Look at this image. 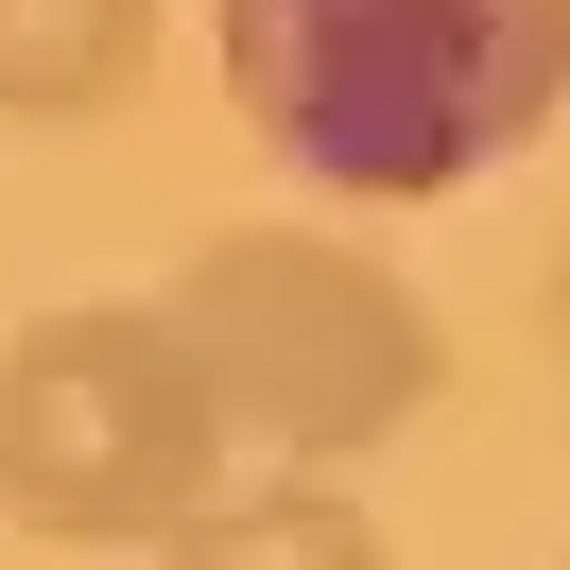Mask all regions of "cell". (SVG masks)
<instances>
[{
    "label": "cell",
    "instance_id": "1",
    "mask_svg": "<svg viewBox=\"0 0 570 570\" xmlns=\"http://www.w3.org/2000/svg\"><path fill=\"white\" fill-rule=\"evenodd\" d=\"M208 70L328 208H450L570 105V0H208Z\"/></svg>",
    "mask_w": 570,
    "mask_h": 570
},
{
    "label": "cell",
    "instance_id": "2",
    "mask_svg": "<svg viewBox=\"0 0 570 570\" xmlns=\"http://www.w3.org/2000/svg\"><path fill=\"white\" fill-rule=\"evenodd\" d=\"M225 415L208 346L174 328V294H87V312L0 328V519L52 553H156L174 519L225 501Z\"/></svg>",
    "mask_w": 570,
    "mask_h": 570
},
{
    "label": "cell",
    "instance_id": "3",
    "mask_svg": "<svg viewBox=\"0 0 570 570\" xmlns=\"http://www.w3.org/2000/svg\"><path fill=\"white\" fill-rule=\"evenodd\" d=\"M174 328L208 346L243 450L259 466H328V484L450 397L432 294L397 277V259H363L346 225H208V243L174 259Z\"/></svg>",
    "mask_w": 570,
    "mask_h": 570
},
{
    "label": "cell",
    "instance_id": "4",
    "mask_svg": "<svg viewBox=\"0 0 570 570\" xmlns=\"http://www.w3.org/2000/svg\"><path fill=\"white\" fill-rule=\"evenodd\" d=\"M156 570H397L381 519H363L328 466H259V484H225L208 519L156 535Z\"/></svg>",
    "mask_w": 570,
    "mask_h": 570
},
{
    "label": "cell",
    "instance_id": "5",
    "mask_svg": "<svg viewBox=\"0 0 570 570\" xmlns=\"http://www.w3.org/2000/svg\"><path fill=\"white\" fill-rule=\"evenodd\" d=\"M156 70V0H0V121H105Z\"/></svg>",
    "mask_w": 570,
    "mask_h": 570
},
{
    "label": "cell",
    "instance_id": "6",
    "mask_svg": "<svg viewBox=\"0 0 570 570\" xmlns=\"http://www.w3.org/2000/svg\"><path fill=\"white\" fill-rule=\"evenodd\" d=\"M553 363H570V277H553Z\"/></svg>",
    "mask_w": 570,
    "mask_h": 570
},
{
    "label": "cell",
    "instance_id": "7",
    "mask_svg": "<svg viewBox=\"0 0 570 570\" xmlns=\"http://www.w3.org/2000/svg\"><path fill=\"white\" fill-rule=\"evenodd\" d=\"M553 570H570V553H553Z\"/></svg>",
    "mask_w": 570,
    "mask_h": 570
}]
</instances>
